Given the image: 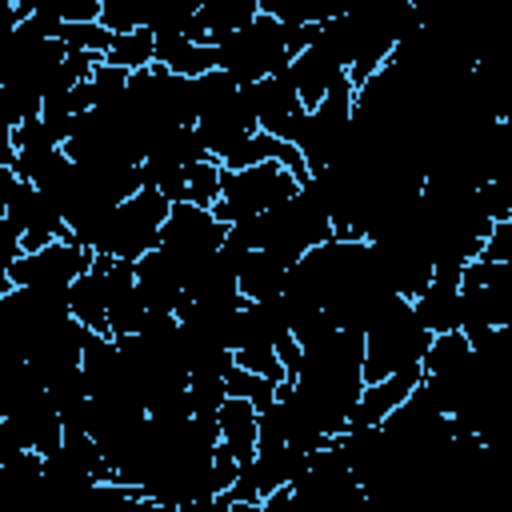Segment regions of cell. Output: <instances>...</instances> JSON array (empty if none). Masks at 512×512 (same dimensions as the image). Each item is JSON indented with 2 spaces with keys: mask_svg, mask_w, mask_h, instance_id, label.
<instances>
[{
  "mask_svg": "<svg viewBox=\"0 0 512 512\" xmlns=\"http://www.w3.org/2000/svg\"><path fill=\"white\" fill-rule=\"evenodd\" d=\"M476 360V348L464 332H448V336H432V348L424 352V372L428 376H452L464 372Z\"/></svg>",
  "mask_w": 512,
  "mask_h": 512,
  "instance_id": "19",
  "label": "cell"
},
{
  "mask_svg": "<svg viewBox=\"0 0 512 512\" xmlns=\"http://www.w3.org/2000/svg\"><path fill=\"white\" fill-rule=\"evenodd\" d=\"M112 40H116V36H112L100 20H88V24H64V32H60V44H64L68 52H88V56H96V60L108 56Z\"/></svg>",
  "mask_w": 512,
  "mask_h": 512,
  "instance_id": "23",
  "label": "cell"
},
{
  "mask_svg": "<svg viewBox=\"0 0 512 512\" xmlns=\"http://www.w3.org/2000/svg\"><path fill=\"white\" fill-rule=\"evenodd\" d=\"M484 260L512 264V212L492 224V232H488V240H484Z\"/></svg>",
  "mask_w": 512,
  "mask_h": 512,
  "instance_id": "27",
  "label": "cell"
},
{
  "mask_svg": "<svg viewBox=\"0 0 512 512\" xmlns=\"http://www.w3.org/2000/svg\"><path fill=\"white\" fill-rule=\"evenodd\" d=\"M236 364L256 372V376H264V380H272V384H288V372H284L276 348H244V352H236Z\"/></svg>",
  "mask_w": 512,
  "mask_h": 512,
  "instance_id": "25",
  "label": "cell"
},
{
  "mask_svg": "<svg viewBox=\"0 0 512 512\" xmlns=\"http://www.w3.org/2000/svg\"><path fill=\"white\" fill-rule=\"evenodd\" d=\"M100 24H104L112 36H128V32L144 28V16H140L136 8H128V4H120V0H104V8H100Z\"/></svg>",
  "mask_w": 512,
  "mask_h": 512,
  "instance_id": "26",
  "label": "cell"
},
{
  "mask_svg": "<svg viewBox=\"0 0 512 512\" xmlns=\"http://www.w3.org/2000/svg\"><path fill=\"white\" fill-rule=\"evenodd\" d=\"M508 332H512V324H508Z\"/></svg>",
  "mask_w": 512,
  "mask_h": 512,
  "instance_id": "29",
  "label": "cell"
},
{
  "mask_svg": "<svg viewBox=\"0 0 512 512\" xmlns=\"http://www.w3.org/2000/svg\"><path fill=\"white\" fill-rule=\"evenodd\" d=\"M224 384H228V396L256 404V412H268L276 404V388H280V384H272V380H264V376H256V372H248L240 364L224 376Z\"/></svg>",
  "mask_w": 512,
  "mask_h": 512,
  "instance_id": "21",
  "label": "cell"
},
{
  "mask_svg": "<svg viewBox=\"0 0 512 512\" xmlns=\"http://www.w3.org/2000/svg\"><path fill=\"white\" fill-rule=\"evenodd\" d=\"M288 272H292V264H284L280 256H272V252H248L244 264H240V296L248 304L276 300V296H284Z\"/></svg>",
  "mask_w": 512,
  "mask_h": 512,
  "instance_id": "17",
  "label": "cell"
},
{
  "mask_svg": "<svg viewBox=\"0 0 512 512\" xmlns=\"http://www.w3.org/2000/svg\"><path fill=\"white\" fill-rule=\"evenodd\" d=\"M292 492L300 496V504L308 512H356L368 500L364 484L352 476V468H348V460H344L336 440L312 456L308 472L292 484Z\"/></svg>",
  "mask_w": 512,
  "mask_h": 512,
  "instance_id": "6",
  "label": "cell"
},
{
  "mask_svg": "<svg viewBox=\"0 0 512 512\" xmlns=\"http://www.w3.org/2000/svg\"><path fill=\"white\" fill-rule=\"evenodd\" d=\"M428 348H432V332L420 324L412 300L392 296L388 308L376 316V324L364 332V384H380L404 368L424 364Z\"/></svg>",
  "mask_w": 512,
  "mask_h": 512,
  "instance_id": "1",
  "label": "cell"
},
{
  "mask_svg": "<svg viewBox=\"0 0 512 512\" xmlns=\"http://www.w3.org/2000/svg\"><path fill=\"white\" fill-rule=\"evenodd\" d=\"M348 68L328 52V48H320V44H308L296 60H292V68H288V80H292V88H296V96L304 100V108L312 112V108H320V100L332 92V84L344 76Z\"/></svg>",
  "mask_w": 512,
  "mask_h": 512,
  "instance_id": "12",
  "label": "cell"
},
{
  "mask_svg": "<svg viewBox=\"0 0 512 512\" xmlns=\"http://www.w3.org/2000/svg\"><path fill=\"white\" fill-rule=\"evenodd\" d=\"M296 192H300V180L288 168H280L276 160H268V164H256L244 172H224V196L212 212L232 228L248 216H264V212L288 204Z\"/></svg>",
  "mask_w": 512,
  "mask_h": 512,
  "instance_id": "3",
  "label": "cell"
},
{
  "mask_svg": "<svg viewBox=\"0 0 512 512\" xmlns=\"http://www.w3.org/2000/svg\"><path fill=\"white\" fill-rule=\"evenodd\" d=\"M96 268V252H88L76 240H56L40 252H24L20 260H12L4 268V284L8 288H32V292H48L68 300L72 284Z\"/></svg>",
  "mask_w": 512,
  "mask_h": 512,
  "instance_id": "4",
  "label": "cell"
},
{
  "mask_svg": "<svg viewBox=\"0 0 512 512\" xmlns=\"http://www.w3.org/2000/svg\"><path fill=\"white\" fill-rule=\"evenodd\" d=\"M260 16V0H204L196 8V44H220Z\"/></svg>",
  "mask_w": 512,
  "mask_h": 512,
  "instance_id": "14",
  "label": "cell"
},
{
  "mask_svg": "<svg viewBox=\"0 0 512 512\" xmlns=\"http://www.w3.org/2000/svg\"><path fill=\"white\" fill-rule=\"evenodd\" d=\"M0 208H4V220L20 232L24 252H40L56 240H72V228L52 208V200L36 184L20 180L12 168H0Z\"/></svg>",
  "mask_w": 512,
  "mask_h": 512,
  "instance_id": "5",
  "label": "cell"
},
{
  "mask_svg": "<svg viewBox=\"0 0 512 512\" xmlns=\"http://www.w3.org/2000/svg\"><path fill=\"white\" fill-rule=\"evenodd\" d=\"M420 384H424V364L404 368V372H396V376H388V380H380V384H364L360 404L352 408L348 428H380Z\"/></svg>",
  "mask_w": 512,
  "mask_h": 512,
  "instance_id": "11",
  "label": "cell"
},
{
  "mask_svg": "<svg viewBox=\"0 0 512 512\" xmlns=\"http://www.w3.org/2000/svg\"><path fill=\"white\" fill-rule=\"evenodd\" d=\"M168 212H172V204L156 188H140L124 204H116V212L108 216V228L96 244V256L132 260V264L144 260L148 252L160 248V232L168 224Z\"/></svg>",
  "mask_w": 512,
  "mask_h": 512,
  "instance_id": "2",
  "label": "cell"
},
{
  "mask_svg": "<svg viewBox=\"0 0 512 512\" xmlns=\"http://www.w3.org/2000/svg\"><path fill=\"white\" fill-rule=\"evenodd\" d=\"M248 96H252L256 120H260V132H268V136H276L284 144H296V136H300L304 120H308V108L296 96L292 80L288 76H268V80L252 84Z\"/></svg>",
  "mask_w": 512,
  "mask_h": 512,
  "instance_id": "8",
  "label": "cell"
},
{
  "mask_svg": "<svg viewBox=\"0 0 512 512\" xmlns=\"http://www.w3.org/2000/svg\"><path fill=\"white\" fill-rule=\"evenodd\" d=\"M148 304L140 296L136 284V264L132 260H112L108 264V336L124 340V336H140L148 324Z\"/></svg>",
  "mask_w": 512,
  "mask_h": 512,
  "instance_id": "10",
  "label": "cell"
},
{
  "mask_svg": "<svg viewBox=\"0 0 512 512\" xmlns=\"http://www.w3.org/2000/svg\"><path fill=\"white\" fill-rule=\"evenodd\" d=\"M224 196V168L216 160H200L188 168V204L216 208Z\"/></svg>",
  "mask_w": 512,
  "mask_h": 512,
  "instance_id": "22",
  "label": "cell"
},
{
  "mask_svg": "<svg viewBox=\"0 0 512 512\" xmlns=\"http://www.w3.org/2000/svg\"><path fill=\"white\" fill-rule=\"evenodd\" d=\"M156 64L172 76L200 80L220 68V52L212 44H196L192 36H156Z\"/></svg>",
  "mask_w": 512,
  "mask_h": 512,
  "instance_id": "15",
  "label": "cell"
},
{
  "mask_svg": "<svg viewBox=\"0 0 512 512\" xmlns=\"http://www.w3.org/2000/svg\"><path fill=\"white\" fill-rule=\"evenodd\" d=\"M224 400H228L224 376H188V404H192L196 420H216Z\"/></svg>",
  "mask_w": 512,
  "mask_h": 512,
  "instance_id": "24",
  "label": "cell"
},
{
  "mask_svg": "<svg viewBox=\"0 0 512 512\" xmlns=\"http://www.w3.org/2000/svg\"><path fill=\"white\" fill-rule=\"evenodd\" d=\"M104 64H112L120 72H132V76L136 72H148L156 64V36L148 28H136L128 36H116L112 48H108V56H104Z\"/></svg>",
  "mask_w": 512,
  "mask_h": 512,
  "instance_id": "20",
  "label": "cell"
},
{
  "mask_svg": "<svg viewBox=\"0 0 512 512\" xmlns=\"http://www.w3.org/2000/svg\"><path fill=\"white\" fill-rule=\"evenodd\" d=\"M216 424H220V444H224L240 464L256 460V444H260V412H256V404L228 396L224 408L216 412Z\"/></svg>",
  "mask_w": 512,
  "mask_h": 512,
  "instance_id": "16",
  "label": "cell"
},
{
  "mask_svg": "<svg viewBox=\"0 0 512 512\" xmlns=\"http://www.w3.org/2000/svg\"><path fill=\"white\" fill-rule=\"evenodd\" d=\"M312 456L300 452V448H292V444H284V440H264L260 436V444H256V464H260V472H264V480H268L272 492L276 488H292L308 472Z\"/></svg>",
  "mask_w": 512,
  "mask_h": 512,
  "instance_id": "18",
  "label": "cell"
},
{
  "mask_svg": "<svg viewBox=\"0 0 512 512\" xmlns=\"http://www.w3.org/2000/svg\"><path fill=\"white\" fill-rule=\"evenodd\" d=\"M460 280H464V268H460V264H436L432 284L412 300L420 324H424L432 336H448V332H460V328H464Z\"/></svg>",
  "mask_w": 512,
  "mask_h": 512,
  "instance_id": "9",
  "label": "cell"
},
{
  "mask_svg": "<svg viewBox=\"0 0 512 512\" xmlns=\"http://www.w3.org/2000/svg\"><path fill=\"white\" fill-rule=\"evenodd\" d=\"M228 224L212 212V208H200V204H172L168 212V224L160 232V248L176 252L184 264H188V276L196 272V264H204L208 256H216L224 244H228Z\"/></svg>",
  "mask_w": 512,
  "mask_h": 512,
  "instance_id": "7",
  "label": "cell"
},
{
  "mask_svg": "<svg viewBox=\"0 0 512 512\" xmlns=\"http://www.w3.org/2000/svg\"><path fill=\"white\" fill-rule=\"evenodd\" d=\"M228 512H268V508L264 504H252V500H232Z\"/></svg>",
  "mask_w": 512,
  "mask_h": 512,
  "instance_id": "28",
  "label": "cell"
},
{
  "mask_svg": "<svg viewBox=\"0 0 512 512\" xmlns=\"http://www.w3.org/2000/svg\"><path fill=\"white\" fill-rule=\"evenodd\" d=\"M108 256H96V268L84 272L68 292V312L88 332L108 336Z\"/></svg>",
  "mask_w": 512,
  "mask_h": 512,
  "instance_id": "13",
  "label": "cell"
}]
</instances>
